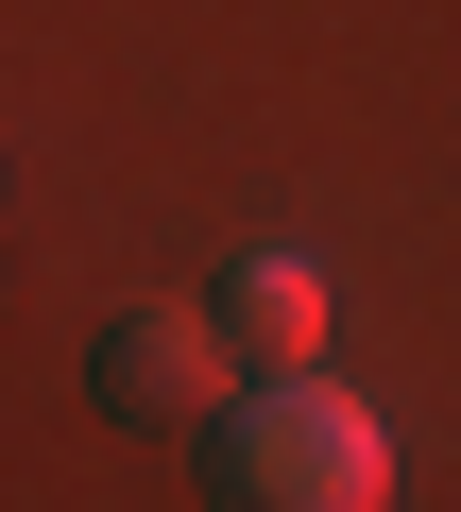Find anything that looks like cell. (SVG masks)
Returning <instances> with one entry per match:
<instances>
[{
  "instance_id": "7a4b0ae2",
  "label": "cell",
  "mask_w": 461,
  "mask_h": 512,
  "mask_svg": "<svg viewBox=\"0 0 461 512\" xmlns=\"http://www.w3.org/2000/svg\"><path fill=\"white\" fill-rule=\"evenodd\" d=\"M86 376H103V410H137V427H222V410H240L222 308H120V325L86 342Z\"/></svg>"
},
{
  "instance_id": "3957f363",
  "label": "cell",
  "mask_w": 461,
  "mask_h": 512,
  "mask_svg": "<svg viewBox=\"0 0 461 512\" xmlns=\"http://www.w3.org/2000/svg\"><path fill=\"white\" fill-rule=\"evenodd\" d=\"M222 342H240L257 376H291V359H325V274H308V256L291 239H240V256H222Z\"/></svg>"
},
{
  "instance_id": "6da1fadb",
  "label": "cell",
  "mask_w": 461,
  "mask_h": 512,
  "mask_svg": "<svg viewBox=\"0 0 461 512\" xmlns=\"http://www.w3.org/2000/svg\"><path fill=\"white\" fill-rule=\"evenodd\" d=\"M222 495H257V512H376L393 495V444L359 393H325L308 359L257 376L240 410H222Z\"/></svg>"
}]
</instances>
